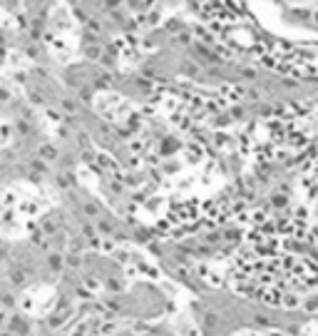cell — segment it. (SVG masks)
I'll return each mask as SVG.
<instances>
[{"mask_svg": "<svg viewBox=\"0 0 318 336\" xmlns=\"http://www.w3.org/2000/svg\"><path fill=\"white\" fill-rule=\"evenodd\" d=\"M239 5L268 35L288 42H318V0H239Z\"/></svg>", "mask_w": 318, "mask_h": 336, "instance_id": "6da1fadb", "label": "cell"}, {"mask_svg": "<svg viewBox=\"0 0 318 336\" xmlns=\"http://www.w3.org/2000/svg\"><path fill=\"white\" fill-rule=\"evenodd\" d=\"M313 212H316V217H318V192H316V197H313Z\"/></svg>", "mask_w": 318, "mask_h": 336, "instance_id": "7a4b0ae2", "label": "cell"}]
</instances>
